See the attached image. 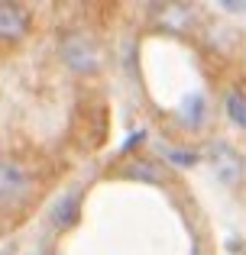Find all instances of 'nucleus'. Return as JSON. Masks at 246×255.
Here are the masks:
<instances>
[{
	"instance_id": "nucleus-7",
	"label": "nucleus",
	"mask_w": 246,
	"mask_h": 255,
	"mask_svg": "<svg viewBox=\"0 0 246 255\" xmlns=\"http://www.w3.org/2000/svg\"><path fill=\"white\" fill-rule=\"evenodd\" d=\"M224 10H230V13H246V3H234V0H227V3H224Z\"/></svg>"
},
{
	"instance_id": "nucleus-6",
	"label": "nucleus",
	"mask_w": 246,
	"mask_h": 255,
	"mask_svg": "<svg viewBox=\"0 0 246 255\" xmlns=\"http://www.w3.org/2000/svg\"><path fill=\"white\" fill-rule=\"evenodd\" d=\"M227 117L234 120L240 129H246V97L243 94H230L227 97Z\"/></svg>"
},
{
	"instance_id": "nucleus-1",
	"label": "nucleus",
	"mask_w": 246,
	"mask_h": 255,
	"mask_svg": "<svg viewBox=\"0 0 246 255\" xmlns=\"http://www.w3.org/2000/svg\"><path fill=\"white\" fill-rule=\"evenodd\" d=\"M62 58L78 75H91V71L101 68V49H97V42L91 36H84V32H68V36H65Z\"/></svg>"
},
{
	"instance_id": "nucleus-5",
	"label": "nucleus",
	"mask_w": 246,
	"mask_h": 255,
	"mask_svg": "<svg viewBox=\"0 0 246 255\" xmlns=\"http://www.w3.org/2000/svg\"><path fill=\"white\" fill-rule=\"evenodd\" d=\"M78 210H81V197L78 194H65V197H58V204L52 207L49 217L58 230H68V226L78 223Z\"/></svg>"
},
{
	"instance_id": "nucleus-2",
	"label": "nucleus",
	"mask_w": 246,
	"mask_h": 255,
	"mask_svg": "<svg viewBox=\"0 0 246 255\" xmlns=\"http://www.w3.org/2000/svg\"><path fill=\"white\" fill-rule=\"evenodd\" d=\"M29 191V174L19 162L13 158H0V204H13L23 200Z\"/></svg>"
},
{
	"instance_id": "nucleus-4",
	"label": "nucleus",
	"mask_w": 246,
	"mask_h": 255,
	"mask_svg": "<svg viewBox=\"0 0 246 255\" xmlns=\"http://www.w3.org/2000/svg\"><path fill=\"white\" fill-rule=\"evenodd\" d=\"M211 165L221 174V181H227V184H234V181L243 178V158L237 155L227 142H217L214 149H211Z\"/></svg>"
},
{
	"instance_id": "nucleus-3",
	"label": "nucleus",
	"mask_w": 246,
	"mask_h": 255,
	"mask_svg": "<svg viewBox=\"0 0 246 255\" xmlns=\"http://www.w3.org/2000/svg\"><path fill=\"white\" fill-rule=\"evenodd\" d=\"M29 29V13L16 3H0V39L3 42H19Z\"/></svg>"
}]
</instances>
